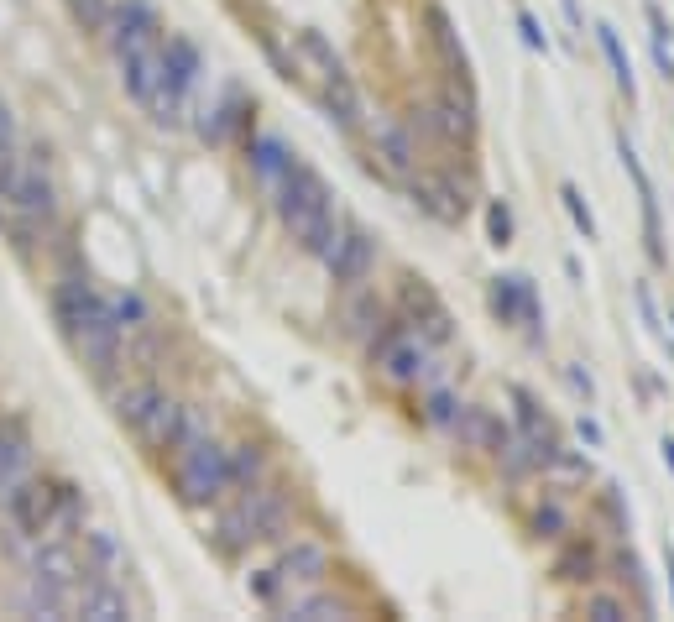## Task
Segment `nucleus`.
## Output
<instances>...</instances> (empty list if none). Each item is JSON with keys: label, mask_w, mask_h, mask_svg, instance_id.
I'll return each instance as SVG.
<instances>
[{"label": "nucleus", "mask_w": 674, "mask_h": 622, "mask_svg": "<svg viewBox=\"0 0 674 622\" xmlns=\"http://www.w3.org/2000/svg\"><path fill=\"white\" fill-rule=\"evenodd\" d=\"M648 37H664V42L674 37V27H669V16H664V11L654 6V0H648Z\"/></svg>", "instance_id": "nucleus-47"}, {"label": "nucleus", "mask_w": 674, "mask_h": 622, "mask_svg": "<svg viewBox=\"0 0 674 622\" xmlns=\"http://www.w3.org/2000/svg\"><path fill=\"white\" fill-rule=\"evenodd\" d=\"M659 455H664V466L674 471V434H664V440H659Z\"/></svg>", "instance_id": "nucleus-49"}, {"label": "nucleus", "mask_w": 674, "mask_h": 622, "mask_svg": "<svg viewBox=\"0 0 674 622\" xmlns=\"http://www.w3.org/2000/svg\"><path fill=\"white\" fill-rule=\"evenodd\" d=\"M596 48H601V58H607V68H612V79H617V89L627 100H638V74H633V58H627V48H622V37H617V27L612 21H596Z\"/></svg>", "instance_id": "nucleus-32"}, {"label": "nucleus", "mask_w": 674, "mask_h": 622, "mask_svg": "<svg viewBox=\"0 0 674 622\" xmlns=\"http://www.w3.org/2000/svg\"><path fill=\"white\" fill-rule=\"evenodd\" d=\"M565 382H570V393L580 398V403H596V377L586 372V366H580V361H565Z\"/></svg>", "instance_id": "nucleus-42"}, {"label": "nucleus", "mask_w": 674, "mask_h": 622, "mask_svg": "<svg viewBox=\"0 0 674 622\" xmlns=\"http://www.w3.org/2000/svg\"><path fill=\"white\" fill-rule=\"evenodd\" d=\"M162 68H168V79L178 89H189V95H194V84L204 74V53L183 32H162Z\"/></svg>", "instance_id": "nucleus-31"}, {"label": "nucleus", "mask_w": 674, "mask_h": 622, "mask_svg": "<svg viewBox=\"0 0 674 622\" xmlns=\"http://www.w3.org/2000/svg\"><path fill=\"white\" fill-rule=\"evenodd\" d=\"M74 612L89 622H126L131 617V596L126 581H110V575H84L74 586Z\"/></svg>", "instance_id": "nucleus-23"}, {"label": "nucleus", "mask_w": 674, "mask_h": 622, "mask_svg": "<svg viewBox=\"0 0 674 622\" xmlns=\"http://www.w3.org/2000/svg\"><path fill=\"white\" fill-rule=\"evenodd\" d=\"M507 424L497 408H486V403H460V413H455V424H450V445L460 450V455H492L502 440H507Z\"/></svg>", "instance_id": "nucleus-20"}, {"label": "nucleus", "mask_w": 674, "mask_h": 622, "mask_svg": "<svg viewBox=\"0 0 674 622\" xmlns=\"http://www.w3.org/2000/svg\"><path fill=\"white\" fill-rule=\"evenodd\" d=\"M638 309H643V319H648V330L664 340V319H659V309H654V293H648V283H638Z\"/></svg>", "instance_id": "nucleus-46"}, {"label": "nucleus", "mask_w": 674, "mask_h": 622, "mask_svg": "<svg viewBox=\"0 0 674 622\" xmlns=\"http://www.w3.org/2000/svg\"><path fill=\"white\" fill-rule=\"evenodd\" d=\"M408 126L413 136H424V142L434 147H460V152H471L476 147V95H471V79H455L445 95H434L429 105H418L408 115Z\"/></svg>", "instance_id": "nucleus-6"}, {"label": "nucleus", "mask_w": 674, "mask_h": 622, "mask_svg": "<svg viewBox=\"0 0 674 622\" xmlns=\"http://www.w3.org/2000/svg\"><path fill=\"white\" fill-rule=\"evenodd\" d=\"M68 16H74L84 32H95V37H100L105 16H110V0H68Z\"/></svg>", "instance_id": "nucleus-39"}, {"label": "nucleus", "mask_w": 674, "mask_h": 622, "mask_svg": "<svg viewBox=\"0 0 674 622\" xmlns=\"http://www.w3.org/2000/svg\"><path fill=\"white\" fill-rule=\"evenodd\" d=\"M392 314L408 319V325L424 335L429 345H439V351L455 340V314L445 309V298H439L424 278H413V272H403L398 288H392Z\"/></svg>", "instance_id": "nucleus-14"}, {"label": "nucleus", "mask_w": 674, "mask_h": 622, "mask_svg": "<svg viewBox=\"0 0 674 622\" xmlns=\"http://www.w3.org/2000/svg\"><path fill=\"white\" fill-rule=\"evenodd\" d=\"M492 460V471L507 481V487H528V481H539L544 476V460H539V450L528 445V434H518V429H507V440L486 455Z\"/></svg>", "instance_id": "nucleus-26"}, {"label": "nucleus", "mask_w": 674, "mask_h": 622, "mask_svg": "<svg viewBox=\"0 0 674 622\" xmlns=\"http://www.w3.org/2000/svg\"><path fill=\"white\" fill-rule=\"evenodd\" d=\"M560 204H565V215H570V225L580 230L586 241H596V220H591V204H586V194L575 189V183H560Z\"/></svg>", "instance_id": "nucleus-38"}, {"label": "nucleus", "mask_w": 674, "mask_h": 622, "mask_svg": "<svg viewBox=\"0 0 674 622\" xmlns=\"http://www.w3.org/2000/svg\"><path fill=\"white\" fill-rule=\"evenodd\" d=\"M162 32H168V27H162V16H157L152 0H110V16H105V27H100L110 58L157 48Z\"/></svg>", "instance_id": "nucleus-15"}, {"label": "nucleus", "mask_w": 674, "mask_h": 622, "mask_svg": "<svg viewBox=\"0 0 674 622\" xmlns=\"http://www.w3.org/2000/svg\"><path fill=\"white\" fill-rule=\"evenodd\" d=\"M596 508L612 518V528H617V534H633V513H627V502H622V492H617V487H601Z\"/></svg>", "instance_id": "nucleus-40"}, {"label": "nucleus", "mask_w": 674, "mask_h": 622, "mask_svg": "<svg viewBox=\"0 0 674 622\" xmlns=\"http://www.w3.org/2000/svg\"><path fill=\"white\" fill-rule=\"evenodd\" d=\"M267 204H272V215L283 220V230L293 236V246L304 251V257H319L324 241L335 236L340 215H345L335 204V189L324 183V173L314 163H304V157H293V168L267 194Z\"/></svg>", "instance_id": "nucleus-3"}, {"label": "nucleus", "mask_w": 674, "mask_h": 622, "mask_svg": "<svg viewBox=\"0 0 674 622\" xmlns=\"http://www.w3.org/2000/svg\"><path fill=\"white\" fill-rule=\"evenodd\" d=\"M575 434H580V445H586V450H601V445H607V429H601L591 413H580V419H575Z\"/></svg>", "instance_id": "nucleus-43"}, {"label": "nucleus", "mask_w": 674, "mask_h": 622, "mask_svg": "<svg viewBox=\"0 0 674 622\" xmlns=\"http://www.w3.org/2000/svg\"><path fill=\"white\" fill-rule=\"evenodd\" d=\"M575 612L580 617H596V622H622V617H633L638 607H633V596H627V591H612V586H586V591H580L575 596Z\"/></svg>", "instance_id": "nucleus-33"}, {"label": "nucleus", "mask_w": 674, "mask_h": 622, "mask_svg": "<svg viewBox=\"0 0 674 622\" xmlns=\"http://www.w3.org/2000/svg\"><path fill=\"white\" fill-rule=\"evenodd\" d=\"M523 534L533 544H565L570 534H580V502L570 497L565 481L539 476V492L523 502Z\"/></svg>", "instance_id": "nucleus-11"}, {"label": "nucleus", "mask_w": 674, "mask_h": 622, "mask_svg": "<svg viewBox=\"0 0 674 622\" xmlns=\"http://www.w3.org/2000/svg\"><path fill=\"white\" fill-rule=\"evenodd\" d=\"M277 586H283V596H277V617L288 612L293 596H304L314 586H330L335 581V549L324 544L319 534H288L283 544H277Z\"/></svg>", "instance_id": "nucleus-9"}, {"label": "nucleus", "mask_w": 674, "mask_h": 622, "mask_svg": "<svg viewBox=\"0 0 674 622\" xmlns=\"http://www.w3.org/2000/svg\"><path fill=\"white\" fill-rule=\"evenodd\" d=\"M241 147H246V173H251V183H257L262 194H272L277 183H283V173L293 168V157H298L277 131H246Z\"/></svg>", "instance_id": "nucleus-21"}, {"label": "nucleus", "mask_w": 674, "mask_h": 622, "mask_svg": "<svg viewBox=\"0 0 674 622\" xmlns=\"http://www.w3.org/2000/svg\"><path fill=\"white\" fill-rule=\"evenodd\" d=\"M288 58H293V84L304 89L309 100H319L324 89H335L340 79H351V68H345V58L335 53V42L324 32H314V27L288 32Z\"/></svg>", "instance_id": "nucleus-12"}, {"label": "nucleus", "mask_w": 674, "mask_h": 622, "mask_svg": "<svg viewBox=\"0 0 674 622\" xmlns=\"http://www.w3.org/2000/svg\"><path fill=\"white\" fill-rule=\"evenodd\" d=\"M418 16H424V37H429V48L439 53V63H445L455 79H471V63H466V42H460V32H455L450 11L439 6V0H418Z\"/></svg>", "instance_id": "nucleus-25"}, {"label": "nucleus", "mask_w": 674, "mask_h": 622, "mask_svg": "<svg viewBox=\"0 0 674 622\" xmlns=\"http://www.w3.org/2000/svg\"><path fill=\"white\" fill-rule=\"evenodd\" d=\"M277 476V460L262 440H241L230 445V492H246V487H262V481Z\"/></svg>", "instance_id": "nucleus-29"}, {"label": "nucleus", "mask_w": 674, "mask_h": 622, "mask_svg": "<svg viewBox=\"0 0 674 622\" xmlns=\"http://www.w3.org/2000/svg\"><path fill=\"white\" fill-rule=\"evenodd\" d=\"M314 262L330 272L335 288H356V283H371V278H377V267H382V241H377V230H366L356 215H340L335 236L324 241V251H319Z\"/></svg>", "instance_id": "nucleus-8"}, {"label": "nucleus", "mask_w": 674, "mask_h": 622, "mask_svg": "<svg viewBox=\"0 0 674 622\" xmlns=\"http://www.w3.org/2000/svg\"><path fill=\"white\" fill-rule=\"evenodd\" d=\"M648 48H654V63H659V74H664V84H674V48L664 37H648Z\"/></svg>", "instance_id": "nucleus-45"}, {"label": "nucleus", "mask_w": 674, "mask_h": 622, "mask_svg": "<svg viewBox=\"0 0 674 622\" xmlns=\"http://www.w3.org/2000/svg\"><path fill=\"white\" fill-rule=\"evenodd\" d=\"M664 575H669V596H674V549H664Z\"/></svg>", "instance_id": "nucleus-50"}, {"label": "nucleus", "mask_w": 674, "mask_h": 622, "mask_svg": "<svg viewBox=\"0 0 674 622\" xmlns=\"http://www.w3.org/2000/svg\"><path fill=\"white\" fill-rule=\"evenodd\" d=\"M246 115H251V100L241 95V89H225L220 100H209V105H199V136L209 147H230L236 136H246L251 126H246Z\"/></svg>", "instance_id": "nucleus-22"}, {"label": "nucleus", "mask_w": 674, "mask_h": 622, "mask_svg": "<svg viewBox=\"0 0 674 622\" xmlns=\"http://www.w3.org/2000/svg\"><path fill=\"white\" fill-rule=\"evenodd\" d=\"M32 575L42 581H58V586H79L89 565H84V549L74 539H32V560H27Z\"/></svg>", "instance_id": "nucleus-24"}, {"label": "nucleus", "mask_w": 674, "mask_h": 622, "mask_svg": "<svg viewBox=\"0 0 674 622\" xmlns=\"http://www.w3.org/2000/svg\"><path fill=\"white\" fill-rule=\"evenodd\" d=\"M110 413H115V424H121L147 455L162 460V455L178 445L183 419H189V403H183L178 393H168L157 377H136V382L110 387Z\"/></svg>", "instance_id": "nucleus-4"}, {"label": "nucleus", "mask_w": 674, "mask_h": 622, "mask_svg": "<svg viewBox=\"0 0 674 622\" xmlns=\"http://www.w3.org/2000/svg\"><path fill=\"white\" fill-rule=\"evenodd\" d=\"M37 466V450H32V434L21 419H0V497H6L21 476H32Z\"/></svg>", "instance_id": "nucleus-27"}, {"label": "nucleus", "mask_w": 674, "mask_h": 622, "mask_svg": "<svg viewBox=\"0 0 674 622\" xmlns=\"http://www.w3.org/2000/svg\"><path fill=\"white\" fill-rule=\"evenodd\" d=\"M53 325L68 340V351L95 372V382L115 387V372H121V325H115L110 293H100L84 272H63L53 283Z\"/></svg>", "instance_id": "nucleus-1"}, {"label": "nucleus", "mask_w": 674, "mask_h": 622, "mask_svg": "<svg viewBox=\"0 0 674 622\" xmlns=\"http://www.w3.org/2000/svg\"><path fill=\"white\" fill-rule=\"evenodd\" d=\"M486 304H492V314L502 319L507 330H523V340L533 345V351H544V345H549L544 304H539V293H533V283L523 278V272H497V278L486 283Z\"/></svg>", "instance_id": "nucleus-13"}, {"label": "nucleus", "mask_w": 674, "mask_h": 622, "mask_svg": "<svg viewBox=\"0 0 674 622\" xmlns=\"http://www.w3.org/2000/svg\"><path fill=\"white\" fill-rule=\"evenodd\" d=\"M356 612H361L356 596H351V591H340V586L330 581V586H314V591H304V596H293L283 617H298V622H324V617H356Z\"/></svg>", "instance_id": "nucleus-28"}, {"label": "nucleus", "mask_w": 674, "mask_h": 622, "mask_svg": "<svg viewBox=\"0 0 674 622\" xmlns=\"http://www.w3.org/2000/svg\"><path fill=\"white\" fill-rule=\"evenodd\" d=\"M560 11H565V21L575 32H586V11H580V0H560Z\"/></svg>", "instance_id": "nucleus-48"}, {"label": "nucleus", "mask_w": 674, "mask_h": 622, "mask_svg": "<svg viewBox=\"0 0 674 622\" xmlns=\"http://www.w3.org/2000/svg\"><path fill=\"white\" fill-rule=\"evenodd\" d=\"M460 403H466V398H460L445 377L429 382V387H418V424L434 429V434H445V440H450V424H455Z\"/></svg>", "instance_id": "nucleus-30"}, {"label": "nucleus", "mask_w": 674, "mask_h": 622, "mask_svg": "<svg viewBox=\"0 0 674 622\" xmlns=\"http://www.w3.org/2000/svg\"><path fill=\"white\" fill-rule=\"evenodd\" d=\"M518 37H523L528 53H549V32H544V21L533 16L528 6H518Z\"/></svg>", "instance_id": "nucleus-41"}, {"label": "nucleus", "mask_w": 674, "mask_h": 622, "mask_svg": "<svg viewBox=\"0 0 674 622\" xmlns=\"http://www.w3.org/2000/svg\"><path fill=\"white\" fill-rule=\"evenodd\" d=\"M110 309H115V325H121V340L126 335H142V330H157V314H152V304L136 288L110 293Z\"/></svg>", "instance_id": "nucleus-36"}, {"label": "nucleus", "mask_w": 674, "mask_h": 622, "mask_svg": "<svg viewBox=\"0 0 674 622\" xmlns=\"http://www.w3.org/2000/svg\"><path fill=\"white\" fill-rule=\"evenodd\" d=\"M486 241L497 251L513 246V210H507V199H486Z\"/></svg>", "instance_id": "nucleus-37"}, {"label": "nucleus", "mask_w": 674, "mask_h": 622, "mask_svg": "<svg viewBox=\"0 0 674 622\" xmlns=\"http://www.w3.org/2000/svg\"><path fill=\"white\" fill-rule=\"evenodd\" d=\"M84 565H89V575H110V581H121V575H126V549L115 544V534H105V528H89V534H84Z\"/></svg>", "instance_id": "nucleus-34"}, {"label": "nucleus", "mask_w": 674, "mask_h": 622, "mask_svg": "<svg viewBox=\"0 0 674 622\" xmlns=\"http://www.w3.org/2000/svg\"><path fill=\"white\" fill-rule=\"evenodd\" d=\"M162 466H168L173 497L183 508L209 513L220 497H230V445L215 440V429H209L194 408H189V419H183L178 445L162 455Z\"/></svg>", "instance_id": "nucleus-2"}, {"label": "nucleus", "mask_w": 674, "mask_h": 622, "mask_svg": "<svg viewBox=\"0 0 674 622\" xmlns=\"http://www.w3.org/2000/svg\"><path fill=\"white\" fill-rule=\"evenodd\" d=\"M549 575L560 586H575V591H586L596 581H607V549L596 544V534H570L565 544H554V560H549Z\"/></svg>", "instance_id": "nucleus-17"}, {"label": "nucleus", "mask_w": 674, "mask_h": 622, "mask_svg": "<svg viewBox=\"0 0 674 622\" xmlns=\"http://www.w3.org/2000/svg\"><path fill=\"white\" fill-rule=\"evenodd\" d=\"M408 199L418 204V215H429L439 225H466L471 210H476V178L460 173V168H424L403 183Z\"/></svg>", "instance_id": "nucleus-10"}, {"label": "nucleus", "mask_w": 674, "mask_h": 622, "mask_svg": "<svg viewBox=\"0 0 674 622\" xmlns=\"http://www.w3.org/2000/svg\"><path fill=\"white\" fill-rule=\"evenodd\" d=\"M669 325H674V309H669Z\"/></svg>", "instance_id": "nucleus-51"}, {"label": "nucleus", "mask_w": 674, "mask_h": 622, "mask_svg": "<svg viewBox=\"0 0 674 622\" xmlns=\"http://www.w3.org/2000/svg\"><path fill=\"white\" fill-rule=\"evenodd\" d=\"M366 372L377 377L382 387H392V393H418V387H429L445 377V361H439V345H429L424 335H418L408 319L392 314L387 325L371 335L366 345Z\"/></svg>", "instance_id": "nucleus-5"}, {"label": "nucleus", "mask_w": 674, "mask_h": 622, "mask_svg": "<svg viewBox=\"0 0 674 622\" xmlns=\"http://www.w3.org/2000/svg\"><path fill=\"white\" fill-rule=\"evenodd\" d=\"M335 319H340V335L345 340H356V345H366L371 335H377L387 319H392V298L387 293H377V283H356V288H340V309H335Z\"/></svg>", "instance_id": "nucleus-19"}, {"label": "nucleus", "mask_w": 674, "mask_h": 622, "mask_svg": "<svg viewBox=\"0 0 674 622\" xmlns=\"http://www.w3.org/2000/svg\"><path fill=\"white\" fill-rule=\"evenodd\" d=\"M617 157H622V168H627V178H633V189H638V210H643V246H648V262H654V267H664V262H669V251H664L659 189H654V178H648L643 157H638V147L627 142V136H617Z\"/></svg>", "instance_id": "nucleus-18"}, {"label": "nucleus", "mask_w": 674, "mask_h": 622, "mask_svg": "<svg viewBox=\"0 0 674 622\" xmlns=\"http://www.w3.org/2000/svg\"><path fill=\"white\" fill-rule=\"evenodd\" d=\"M58 487H63V481L32 471V476H21L16 487L0 497V502H6V518H11V528L21 539H42V528H48V518L58 508Z\"/></svg>", "instance_id": "nucleus-16"}, {"label": "nucleus", "mask_w": 674, "mask_h": 622, "mask_svg": "<svg viewBox=\"0 0 674 622\" xmlns=\"http://www.w3.org/2000/svg\"><path fill=\"white\" fill-rule=\"evenodd\" d=\"M84 534V492L79 487H58V508L48 518V528H42V539H79Z\"/></svg>", "instance_id": "nucleus-35"}, {"label": "nucleus", "mask_w": 674, "mask_h": 622, "mask_svg": "<svg viewBox=\"0 0 674 622\" xmlns=\"http://www.w3.org/2000/svg\"><path fill=\"white\" fill-rule=\"evenodd\" d=\"M16 152V115H11V105L0 100V157H11Z\"/></svg>", "instance_id": "nucleus-44"}, {"label": "nucleus", "mask_w": 674, "mask_h": 622, "mask_svg": "<svg viewBox=\"0 0 674 622\" xmlns=\"http://www.w3.org/2000/svg\"><path fill=\"white\" fill-rule=\"evenodd\" d=\"M351 142H361L366 168L377 178H387V183H398V189L418 173V136H413L408 121H398V115H371L366 110V121H361V131L351 136Z\"/></svg>", "instance_id": "nucleus-7"}]
</instances>
